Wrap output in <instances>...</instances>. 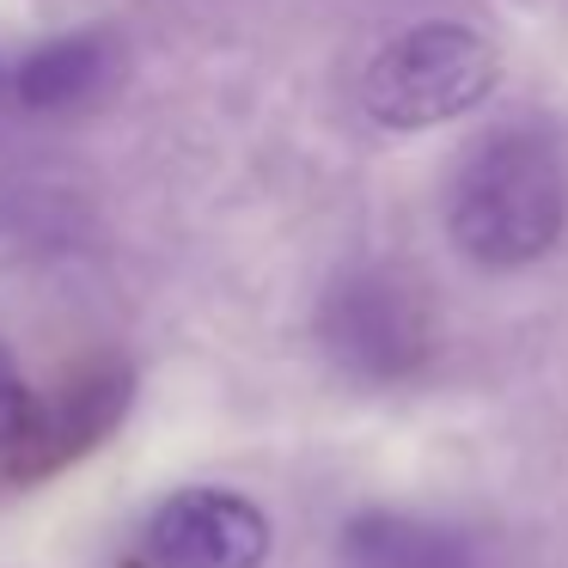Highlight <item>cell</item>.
Here are the masks:
<instances>
[{
	"label": "cell",
	"mask_w": 568,
	"mask_h": 568,
	"mask_svg": "<svg viewBox=\"0 0 568 568\" xmlns=\"http://www.w3.org/2000/svg\"><path fill=\"white\" fill-rule=\"evenodd\" d=\"M501 80V55L483 31L458 19L409 26L361 74V111L392 135H422L453 116H470Z\"/></svg>",
	"instance_id": "2"
},
{
	"label": "cell",
	"mask_w": 568,
	"mask_h": 568,
	"mask_svg": "<svg viewBox=\"0 0 568 568\" xmlns=\"http://www.w3.org/2000/svg\"><path fill=\"white\" fill-rule=\"evenodd\" d=\"M275 550V526L239 489H172L141 526V556L153 568H263Z\"/></svg>",
	"instance_id": "4"
},
{
	"label": "cell",
	"mask_w": 568,
	"mask_h": 568,
	"mask_svg": "<svg viewBox=\"0 0 568 568\" xmlns=\"http://www.w3.org/2000/svg\"><path fill=\"white\" fill-rule=\"evenodd\" d=\"M318 343L348 379L361 385H397L428 367L434 355V306L409 275L385 263L336 275L318 306Z\"/></svg>",
	"instance_id": "3"
},
{
	"label": "cell",
	"mask_w": 568,
	"mask_h": 568,
	"mask_svg": "<svg viewBox=\"0 0 568 568\" xmlns=\"http://www.w3.org/2000/svg\"><path fill=\"white\" fill-rule=\"evenodd\" d=\"M453 245L483 270L538 263L568 226L562 153L544 129H495L465 153L446 202Z\"/></svg>",
	"instance_id": "1"
},
{
	"label": "cell",
	"mask_w": 568,
	"mask_h": 568,
	"mask_svg": "<svg viewBox=\"0 0 568 568\" xmlns=\"http://www.w3.org/2000/svg\"><path fill=\"white\" fill-rule=\"evenodd\" d=\"M104 74H111V50L80 31V38L38 43V50L19 62L13 92H19L26 111H68V104H80L87 92H99Z\"/></svg>",
	"instance_id": "6"
},
{
	"label": "cell",
	"mask_w": 568,
	"mask_h": 568,
	"mask_svg": "<svg viewBox=\"0 0 568 568\" xmlns=\"http://www.w3.org/2000/svg\"><path fill=\"white\" fill-rule=\"evenodd\" d=\"M31 428H38V397H31V385L19 379L13 348L0 343V446L31 440Z\"/></svg>",
	"instance_id": "7"
},
{
	"label": "cell",
	"mask_w": 568,
	"mask_h": 568,
	"mask_svg": "<svg viewBox=\"0 0 568 568\" xmlns=\"http://www.w3.org/2000/svg\"><path fill=\"white\" fill-rule=\"evenodd\" d=\"M343 562L348 568H483V556L446 519L367 507L343 526Z\"/></svg>",
	"instance_id": "5"
}]
</instances>
